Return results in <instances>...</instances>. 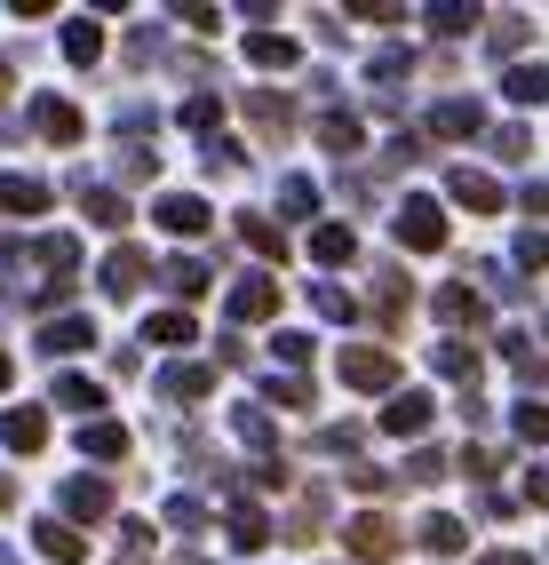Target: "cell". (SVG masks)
I'll list each match as a JSON object with an SVG mask.
<instances>
[{"label": "cell", "mask_w": 549, "mask_h": 565, "mask_svg": "<svg viewBox=\"0 0 549 565\" xmlns=\"http://www.w3.org/2000/svg\"><path fill=\"white\" fill-rule=\"evenodd\" d=\"M422 550H430V557H462V518H438V510H430V518H422Z\"/></svg>", "instance_id": "obj_11"}, {"label": "cell", "mask_w": 549, "mask_h": 565, "mask_svg": "<svg viewBox=\"0 0 549 565\" xmlns=\"http://www.w3.org/2000/svg\"><path fill=\"white\" fill-rule=\"evenodd\" d=\"M478 565H534V557H518V550H494V557H478Z\"/></svg>", "instance_id": "obj_34"}, {"label": "cell", "mask_w": 549, "mask_h": 565, "mask_svg": "<svg viewBox=\"0 0 549 565\" xmlns=\"http://www.w3.org/2000/svg\"><path fill=\"white\" fill-rule=\"evenodd\" d=\"M41 550H49L56 565H72V557H80V534H72V525H56V518H49V525H41Z\"/></svg>", "instance_id": "obj_21"}, {"label": "cell", "mask_w": 549, "mask_h": 565, "mask_svg": "<svg viewBox=\"0 0 549 565\" xmlns=\"http://www.w3.org/2000/svg\"><path fill=\"white\" fill-rule=\"evenodd\" d=\"M0 383H9V359H0Z\"/></svg>", "instance_id": "obj_37"}, {"label": "cell", "mask_w": 549, "mask_h": 565, "mask_svg": "<svg viewBox=\"0 0 549 565\" xmlns=\"http://www.w3.org/2000/svg\"><path fill=\"white\" fill-rule=\"evenodd\" d=\"M0 96H9V64H0Z\"/></svg>", "instance_id": "obj_36"}, {"label": "cell", "mask_w": 549, "mask_h": 565, "mask_svg": "<svg viewBox=\"0 0 549 565\" xmlns=\"http://www.w3.org/2000/svg\"><path fill=\"white\" fill-rule=\"evenodd\" d=\"M80 207H88V215H96V223H128V200H112V192H88V200H80Z\"/></svg>", "instance_id": "obj_29"}, {"label": "cell", "mask_w": 549, "mask_h": 565, "mask_svg": "<svg viewBox=\"0 0 549 565\" xmlns=\"http://www.w3.org/2000/svg\"><path fill=\"white\" fill-rule=\"evenodd\" d=\"M438 374H454V383H470V374H478V351H462V343H446V351H438Z\"/></svg>", "instance_id": "obj_27"}, {"label": "cell", "mask_w": 549, "mask_h": 565, "mask_svg": "<svg viewBox=\"0 0 549 565\" xmlns=\"http://www.w3.org/2000/svg\"><path fill=\"white\" fill-rule=\"evenodd\" d=\"M430 24L454 41V32H470V24H478V9H430Z\"/></svg>", "instance_id": "obj_31"}, {"label": "cell", "mask_w": 549, "mask_h": 565, "mask_svg": "<svg viewBox=\"0 0 549 565\" xmlns=\"http://www.w3.org/2000/svg\"><path fill=\"white\" fill-rule=\"evenodd\" d=\"M160 391H168V398H200V391H207V366H175Z\"/></svg>", "instance_id": "obj_26"}, {"label": "cell", "mask_w": 549, "mask_h": 565, "mask_svg": "<svg viewBox=\"0 0 549 565\" xmlns=\"http://www.w3.org/2000/svg\"><path fill=\"white\" fill-rule=\"evenodd\" d=\"M80 446H88L96 462H112V455H128V430H112V423H88V438H80Z\"/></svg>", "instance_id": "obj_19"}, {"label": "cell", "mask_w": 549, "mask_h": 565, "mask_svg": "<svg viewBox=\"0 0 549 565\" xmlns=\"http://www.w3.org/2000/svg\"><path fill=\"white\" fill-rule=\"evenodd\" d=\"M502 88H509V104H541V96H549V72H541V64H518Z\"/></svg>", "instance_id": "obj_13"}, {"label": "cell", "mask_w": 549, "mask_h": 565, "mask_svg": "<svg viewBox=\"0 0 549 565\" xmlns=\"http://www.w3.org/2000/svg\"><path fill=\"white\" fill-rule=\"evenodd\" d=\"M0 207H9V215H41V207H49V183H32V175H0Z\"/></svg>", "instance_id": "obj_7"}, {"label": "cell", "mask_w": 549, "mask_h": 565, "mask_svg": "<svg viewBox=\"0 0 549 565\" xmlns=\"http://www.w3.org/2000/svg\"><path fill=\"white\" fill-rule=\"evenodd\" d=\"M72 510H80V518H96L104 502H112V486H104V478H80V486H72V494H64Z\"/></svg>", "instance_id": "obj_22"}, {"label": "cell", "mask_w": 549, "mask_h": 565, "mask_svg": "<svg viewBox=\"0 0 549 565\" xmlns=\"http://www.w3.org/2000/svg\"><path fill=\"white\" fill-rule=\"evenodd\" d=\"M143 343H160V351H183V343H200V327L183 319V311H160L152 327H143Z\"/></svg>", "instance_id": "obj_9"}, {"label": "cell", "mask_w": 549, "mask_h": 565, "mask_svg": "<svg viewBox=\"0 0 549 565\" xmlns=\"http://www.w3.org/2000/svg\"><path fill=\"white\" fill-rule=\"evenodd\" d=\"M454 200H462V207H478V215H494V207H502V183H494V175H470V168H462V175H454Z\"/></svg>", "instance_id": "obj_10"}, {"label": "cell", "mask_w": 549, "mask_h": 565, "mask_svg": "<svg viewBox=\"0 0 549 565\" xmlns=\"http://www.w3.org/2000/svg\"><path fill=\"white\" fill-rule=\"evenodd\" d=\"M168 287L192 303V295H207V271H200V263H168Z\"/></svg>", "instance_id": "obj_24"}, {"label": "cell", "mask_w": 549, "mask_h": 565, "mask_svg": "<svg viewBox=\"0 0 549 565\" xmlns=\"http://www.w3.org/2000/svg\"><path fill=\"white\" fill-rule=\"evenodd\" d=\"M41 128H49L56 143H72V136H80V111H72V104H56V96H49V104H41Z\"/></svg>", "instance_id": "obj_20"}, {"label": "cell", "mask_w": 549, "mask_h": 565, "mask_svg": "<svg viewBox=\"0 0 549 565\" xmlns=\"http://www.w3.org/2000/svg\"><path fill=\"white\" fill-rule=\"evenodd\" d=\"M271 398H279V406H303V398H311V383H303V374H279Z\"/></svg>", "instance_id": "obj_33"}, {"label": "cell", "mask_w": 549, "mask_h": 565, "mask_svg": "<svg viewBox=\"0 0 549 565\" xmlns=\"http://www.w3.org/2000/svg\"><path fill=\"white\" fill-rule=\"evenodd\" d=\"M247 56H255V64H295V41H287V32H255Z\"/></svg>", "instance_id": "obj_18"}, {"label": "cell", "mask_w": 549, "mask_h": 565, "mask_svg": "<svg viewBox=\"0 0 549 565\" xmlns=\"http://www.w3.org/2000/svg\"><path fill=\"white\" fill-rule=\"evenodd\" d=\"M96 49H104V32H96L88 17H80V24H64V56H72V64H96Z\"/></svg>", "instance_id": "obj_15"}, {"label": "cell", "mask_w": 549, "mask_h": 565, "mask_svg": "<svg viewBox=\"0 0 549 565\" xmlns=\"http://www.w3.org/2000/svg\"><path fill=\"white\" fill-rule=\"evenodd\" d=\"M438 319H478V295H470V287H446V295H438Z\"/></svg>", "instance_id": "obj_23"}, {"label": "cell", "mask_w": 549, "mask_h": 565, "mask_svg": "<svg viewBox=\"0 0 549 565\" xmlns=\"http://www.w3.org/2000/svg\"><path fill=\"white\" fill-rule=\"evenodd\" d=\"M383 430H398V438H415V430H430V398H422V391H407V398H390V414H383Z\"/></svg>", "instance_id": "obj_8"}, {"label": "cell", "mask_w": 549, "mask_h": 565, "mask_svg": "<svg viewBox=\"0 0 549 565\" xmlns=\"http://www.w3.org/2000/svg\"><path fill=\"white\" fill-rule=\"evenodd\" d=\"M56 398H64L72 414H88V406H96L104 391H96V383H80V374H64V383H56Z\"/></svg>", "instance_id": "obj_28"}, {"label": "cell", "mask_w": 549, "mask_h": 565, "mask_svg": "<svg viewBox=\"0 0 549 565\" xmlns=\"http://www.w3.org/2000/svg\"><path fill=\"white\" fill-rule=\"evenodd\" d=\"M398 239H407V247H438V239H446V215H438L430 200H407V207H398Z\"/></svg>", "instance_id": "obj_2"}, {"label": "cell", "mask_w": 549, "mask_h": 565, "mask_svg": "<svg viewBox=\"0 0 549 565\" xmlns=\"http://www.w3.org/2000/svg\"><path fill=\"white\" fill-rule=\"evenodd\" d=\"M343 374H351V391H390L398 383V359L390 351H343Z\"/></svg>", "instance_id": "obj_1"}, {"label": "cell", "mask_w": 549, "mask_h": 565, "mask_svg": "<svg viewBox=\"0 0 549 565\" xmlns=\"http://www.w3.org/2000/svg\"><path fill=\"white\" fill-rule=\"evenodd\" d=\"M518 438H534V446L549 438V406H518Z\"/></svg>", "instance_id": "obj_32"}, {"label": "cell", "mask_w": 549, "mask_h": 565, "mask_svg": "<svg viewBox=\"0 0 549 565\" xmlns=\"http://www.w3.org/2000/svg\"><path fill=\"white\" fill-rule=\"evenodd\" d=\"M0 438H9L17 455H32V446L49 438V414H41V406H17V414H0Z\"/></svg>", "instance_id": "obj_4"}, {"label": "cell", "mask_w": 549, "mask_h": 565, "mask_svg": "<svg viewBox=\"0 0 549 565\" xmlns=\"http://www.w3.org/2000/svg\"><path fill=\"white\" fill-rule=\"evenodd\" d=\"M279 311V287L271 279H247V287H232V319L247 327V319H271Z\"/></svg>", "instance_id": "obj_5"}, {"label": "cell", "mask_w": 549, "mask_h": 565, "mask_svg": "<svg viewBox=\"0 0 549 565\" xmlns=\"http://www.w3.org/2000/svg\"><path fill=\"white\" fill-rule=\"evenodd\" d=\"M351 550H358V557H375V565H383V557L398 550V534H390V518H351Z\"/></svg>", "instance_id": "obj_6"}, {"label": "cell", "mask_w": 549, "mask_h": 565, "mask_svg": "<svg viewBox=\"0 0 549 565\" xmlns=\"http://www.w3.org/2000/svg\"><path fill=\"white\" fill-rule=\"evenodd\" d=\"M430 128H438V136H478V104H438Z\"/></svg>", "instance_id": "obj_14"}, {"label": "cell", "mask_w": 549, "mask_h": 565, "mask_svg": "<svg viewBox=\"0 0 549 565\" xmlns=\"http://www.w3.org/2000/svg\"><path fill=\"white\" fill-rule=\"evenodd\" d=\"M143 287V255L136 247H120L112 263H104V295H136Z\"/></svg>", "instance_id": "obj_12"}, {"label": "cell", "mask_w": 549, "mask_h": 565, "mask_svg": "<svg viewBox=\"0 0 549 565\" xmlns=\"http://www.w3.org/2000/svg\"><path fill=\"white\" fill-rule=\"evenodd\" d=\"M351 247H358V239L343 232V223H326V232H311V255H319V263H351Z\"/></svg>", "instance_id": "obj_17"}, {"label": "cell", "mask_w": 549, "mask_h": 565, "mask_svg": "<svg viewBox=\"0 0 549 565\" xmlns=\"http://www.w3.org/2000/svg\"><path fill=\"white\" fill-rule=\"evenodd\" d=\"M72 351H88V319H56L49 327V359H72Z\"/></svg>", "instance_id": "obj_16"}, {"label": "cell", "mask_w": 549, "mask_h": 565, "mask_svg": "<svg viewBox=\"0 0 549 565\" xmlns=\"http://www.w3.org/2000/svg\"><path fill=\"white\" fill-rule=\"evenodd\" d=\"M239 239H247V247H255V255H279V247H287V239H279V232H271V223H263V215H255V223H247V215H239Z\"/></svg>", "instance_id": "obj_25"}, {"label": "cell", "mask_w": 549, "mask_h": 565, "mask_svg": "<svg viewBox=\"0 0 549 565\" xmlns=\"http://www.w3.org/2000/svg\"><path fill=\"white\" fill-rule=\"evenodd\" d=\"M518 263H526V271H549V232H526L518 239Z\"/></svg>", "instance_id": "obj_30"}, {"label": "cell", "mask_w": 549, "mask_h": 565, "mask_svg": "<svg viewBox=\"0 0 549 565\" xmlns=\"http://www.w3.org/2000/svg\"><path fill=\"white\" fill-rule=\"evenodd\" d=\"M160 223H168V232H183V239H200V232H207V200L168 192V200H160Z\"/></svg>", "instance_id": "obj_3"}, {"label": "cell", "mask_w": 549, "mask_h": 565, "mask_svg": "<svg viewBox=\"0 0 549 565\" xmlns=\"http://www.w3.org/2000/svg\"><path fill=\"white\" fill-rule=\"evenodd\" d=\"M9 502H17V494H9V478H0V510H9Z\"/></svg>", "instance_id": "obj_35"}]
</instances>
